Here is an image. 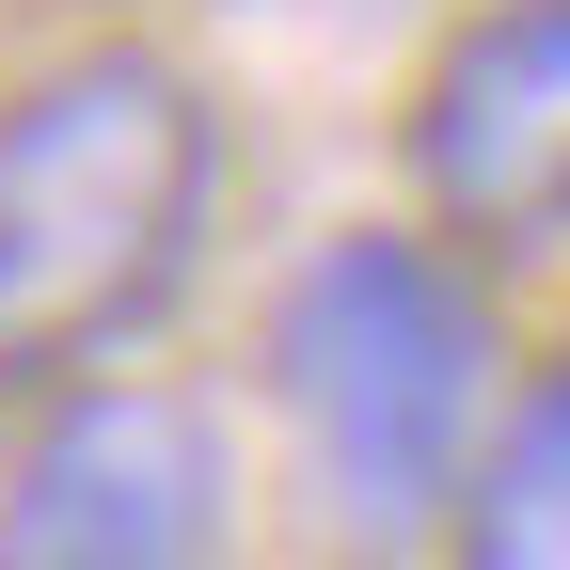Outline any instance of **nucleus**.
Returning <instances> with one entry per match:
<instances>
[{
	"label": "nucleus",
	"mask_w": 570,
	"mask_h": 570,
	"mask_svg": "<svg viewBox=\"0 0 570 570\" xmlns=\"http://www.w3.org/2000/svg\"><path fill=\"white\" fill-rule=\"evenodd\" d=\"M223 223V96L175 48H63L0 96V412L111 381Z\"/></svg>",
	"instance_id": "f257e3e1"
},
{
	"label": "nucleus",
	"mask_w": 570,
	"mask_h": 570,
	"mask_svg": "<svg viewBox=\"0 0 570 570\" xmlns=\"http://www.w3.org/2000/svg\"><path fill=\"white\" fill-rule=\"evenodd\" d=\"M269 412L302 460V508L348 554H428L460 508V460L508 396V317L491 269L428 223H333L269 285Z\"/></svg>",
	"instance_id": "f03ea898"
},
{
	"label": "nucleus",
	"mask_w": 570,
	"mask_h": 570,
	"mask_svg": "<svg viewBox=\"0 0 570 570\" xmlns=\"http://www.w3.org/2000/svg\"><path fill=\"white\" fill-rule=\"evenodd\" d=\"M0 570H238V444L190 381H63L0 460Z\"/></svg>",
	"instance_id": "7ed1b4c3"
},
{
	"label": "nucleus",
	"mask_w": 570,
	"mask_h": 570,
	"mask_svg": "<svg viewBox=\"0 0 570 570\" xmlns=\"http://www.w3.org/2000/svg\"><path fill=\"white\" fill-rule=\"evenodd\" d=\"M412 223L475 269L570 254V0H475L396 96Z\"/></svg>",
	"instance_id": "20e7f679"
},
{
	"label": "nucleus",
	"mask_w": 570,
	"mask_h": 570,
	"mask_svg": "<svg viewBox=\"0 0 570 570\" xmlns=\"http://www.w3.org/2000/svg\"><path fill=\"white\" fill-rule=\"evenodd\" d=\"M444 570H570V348L491 396L444 508Z\"/></svg>",
	"instance_id": "39448f33"
}]
</instances>
